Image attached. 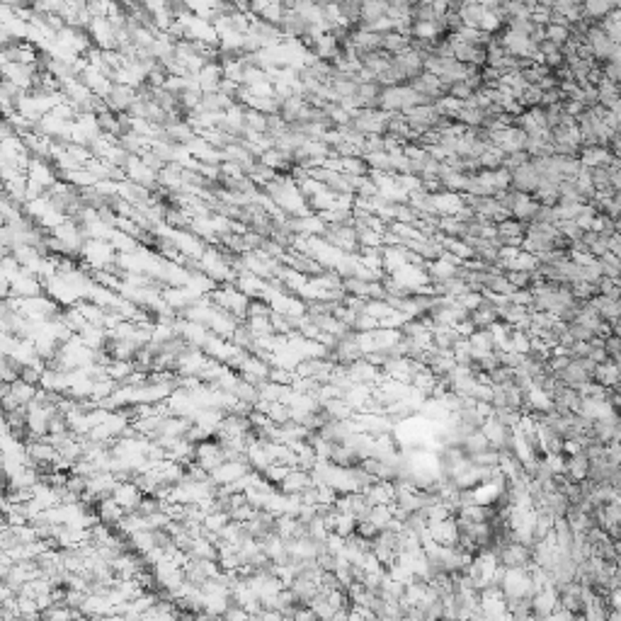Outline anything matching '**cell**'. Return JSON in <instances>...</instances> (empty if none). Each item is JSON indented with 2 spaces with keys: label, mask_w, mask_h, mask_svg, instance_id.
Returning <instances> with one entry per match:
<instances>
[{
  "label": "cell",
  "mask_w": 621,
  "mask_h": 621,
  "mask_svg": "<svg viewBox=\"0 0 621 621\" xmlns=\"http://www.w3.org/2000/svg\"><path fill=\"white\" fill-rule=\"evenodd\" d=\"M136 102V90L124 83H112L110 92L102 97L105 110H110L112 115H129V110Z\"/></svg>",
  "instance_id": "1"
},
{
  "label": "cell",
  "mask_w": 621,
  "mask_h": 621,
  "mask_svg": "<svg viewBox=\"0 0 621 621\" xmlns=\"http://www.w3.org/2000/svg\"><path fill=\"white\" fill-rule=\"evenodd\" d=\"M541 185V177L539 172L534 170V165L531 163H524L522 167H517V170L510 172V190L520 192V194H534L536 190H539Z\"/></svg>",
  "instance_id": "2"
},
{
  "label": "cell",
  "mask_w": 621,
  "mask_h": 621,
  "mask_svg": "<svg viewBox=\"0 0 621 621\" xmlns=\"http://www.w3.org/2000/svg\"><path fill=\"white\" fill-rule=\"evenodd\" d=\"M411 49V37H403L398 32H386L381 34V51L388 56H398V53Z\"/></svg>",
  "instance_id": "3"
},
{
  "label": "cell",
  "mask_w": 621,
  "mask_h": 621,
  "mask_svg": "<svg viewBox=\"0 0 621 621\" xmlns=\"http://www.w3.org/2000/svg\"><path fill=\"white\" fill-rule=\"evenodd\" d=\"M272 304L263 297H248L245 304V318H270L272 315Z\"/></svg>",
  "instance_id": "4"
},
{
  "label": "cell",
  "mask_w": 621,
  "mask_h": 621,
  "mask_svg": "<svg viewBox=\"0 0 621 621\" xmlns=\"http://www.w3.org/2000/svg\"><path fill=\"white\" fill-rule=\"evenodd\" d=\"M37 391L39 388H32V386H27V383H22V381H13L10 383L8 396L13 398L17 406H29V403L34 401V396H37Z\"/></svg>",
  "instance_id": "5"
},
{
  "label": "cell",
  "mask_w": 621,
  "mask_h": 621,
  "mask_svg": "<svg viewBox=\"0 0 621 621\" xmlns=\"http://www.w3.org/2000/svg\"><path fill=\"white\" fill-rule=\"evenodd\" d=\"M544 32H546V39H549L551 44H556V47H558V49L563 47V44L570 39L568 27H558V24H546Z\"/></svg>",
  "instance_id": "6"
},
{
  "label": "cell",
  "mask_w": 621,
  "mask_h": 621,
  "mask_svg": "<svg viewBox=\"0 0 621 621\" xmlns=\"http://www.w3.org/2000/svg\"><path fill=\"white\" fill-rule=\"evenodd\" d=\"M447 95L454 97V100H459V102H468L473 95H476V92H473L471 88L461 81V83H452V85H447Z\"/></svg>",
  "instance_id": "7"
},
{
  "label": "cell",
  "mask_w": 621,
  "mask_h": 621,
  "mask_svg": "<svg viewBox=\"0 0 621 621\" xmlns=\"http://www.w3.org/2000/svg\"><path fill=\"white\" fill-rule=\"evenodd\" d=\"M456 304H459L461 308H466L468 313H473L478 306L483 304V294H476V292H466L464 297L456 299Z\"/></svg>",
  "instance_id": "8"
},
{
  "label": "cell",
  "mask_w": 621,
  "mask_h": 621,
  "mask_svg": "<svg viewBox=\"0 0 621 621\" xmlns=\"http://www.w3.org/2000/svg\"><path fill=\"white\" fill-rule=\"evenodd\" d=\"M507 304H512V306L527 308L531 304V292H529V289H524V292H512L510 297H507Z\"/></svg>",
  "instance_id": "9"
}]
</instances>
